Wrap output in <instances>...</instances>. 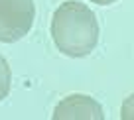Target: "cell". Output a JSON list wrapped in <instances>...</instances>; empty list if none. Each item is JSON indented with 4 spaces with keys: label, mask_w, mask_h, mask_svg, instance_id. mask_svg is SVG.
<instances>
[{
    "label": "cell",
    "mask_w": 134,
    "mask_h": 120,
    "mask_svg": "<svg viewBox=\"0 0 134 120\" xmlns=\"http://www.w3.org/2000/svg\"><path fill=\"white\" fill-rule=\"evenodd\" d=\"M51 37L63 55H89L99 43V22L95 12L77 0L59 4L51 18Z\"/></svg>",
    "instance_id": "obj_1"
},
{
    "label": "cell",
    "mask_w": 134,
    "mask_h": 120,
    "mask_svg": "<svg viewBox=\"0 0 134 120\" xmlns=\"http://www.w3.org/2000/svg\"><path fill=\"white\" fill-rule=\"evenodd\" d=\"M36 18L34 0H0V42L14 43L28 36Z\"/></svg>",
    "instance_id": "obj_2"
},
{
    "label": "cell",
    "mask_w": 134,
    "mask_h": 120,
    "mask_svg": "<svg viewBox=\"0 0 134 120\" xmlns=\"http://www.w3.org/2000/svg\"><path fill=\"white\" fill-rule=\"evenodd\" d=\"M53 120H103V106L87 95H69L53 108Z\"/></svg>",
    "instance_id": "obj_3"
},
{
    "label": "cell",
    "mask_w": 134,
    "mask_h": 120,
    "mask_svg": "<svg viewBox=\"0 0 134 120\" xmlns=\"http://www.w3.org/2000/svg\"><path fill=\"white\" fill-rule=\"evenodd\" d=\"M10 81H12L10 65H8V61L0 55V100L8 96V93H10Z\"/></svg>",
    "instance_id": "obj_4"
},
{
    "label": "cell",
    "mask_w": 134,
    "mask_h": 120,
    "mask_svg": "<svg viewBox=\"0 0 134 120\" xmlns=\"http://www.w3.org/2000/svg\"><path fill=\"white\" fill-rule=\"evenodd\" d=\"M120 118L122 120H134V93L128 96V99H124V102H122Z\"/></svg>",
    "instance_id": "obj_5"
},
{
    "label": "cell",
    "mask_w": 134,
    "mask_h": 120,
    "mask_svg": "<svg viewBox=\"0 0 134 120\" xmlns=\"http://www.w3.org/2000/svg\"><path fill=\"white\" fill-rule=\"evenodd\" d=\"M91 2H95V4H100V6H109V4H114L116 0H91Z\"/></svg>",
    "instance_id": "obj_6"
}]
</instances>
